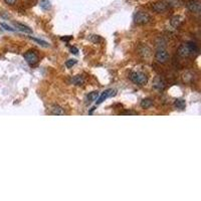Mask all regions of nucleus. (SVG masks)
I'll use <instances>...</instances> for the list:
<instances>
[{"mask_svg":"<svg viewBox=\"0 0 201 201\" xmlns=\"http://www.w3.org/2000/svg\"><path fill=\"white\" fill-rule=\"evenodd\" d=\"M130 80L133 81L134 84L139 85H145L148 83V77L143 72H139V71H134L131 72Z\"/></svg>","mask_w":201,"mask_h":201,"instance_id":"1","label":"nucleus"},{"mask_svg":"<svg viewBox=\"0 0 201 201\" xmlns=\"http://www.w3.org/2000/svg\"><path fill=\"white\" fill-rule=\"evenodd\" d=\"M134 21H135V23L139 24V25L147 24L151 21V16L146 12L138 11L134 16Z\"/></svg>","mask_w":201,"mask_h":201,"instance_id":"2","label":"nucleus"},{"mask_svg":"<svg viewBox=\"0 0 201 201\" xmlns=\"http://www.w3.org/2000/svg\"><path fill=\"white\" fill-rule=\"evenodd\" d=\"M23 57L26 61V62L29 64V65H34L38 62L39 61V57H38V54H36L34 50H28L26 51L25 54H23Z\"/></svg>","mask_w":201,"mask_h":201,"instance_id":"3","label":"nucleus"},{"mask_svg":"<svg viewBox=\"0 0 201 201\" xmlns=\"http://www.w3.org/2000/svg\"><path fill=\"white\" fill-rule=\"evenodd\" d=\"M155 58H156V61L159 62V64H166V62H168V61H169V58H170V55L168 54L167 50L161 48L157 50L156 54H155Z\"/></svg>","mask_w":201,"mask_h":201,"instance_id":"4","label":"nucleus"},{"mask_svg":"<svg viewBox=\"0 0 201 201\" xmlns=\"http://www.w3.org/2000/svg\"><path fill=\"white\" fill-rule=\"evenodd\" d=\"M168 8H169V6L167 5V3L164 1H158L156 3H154L152 5V9L157 13H163L165 12L166 10H168Z\"/></svg>","mask_w":201,"mask_h":201,"instance_id":"5","label":"nucleus"},{"mask_svg":"<svg viewBox=\"0 0 201 201\" xmlns=\"http://www.w3.org/2000/svg\"><path fill=\"white\" fill-rule=\"evenodd\" d=\"M177 54L181 57H190V55H192V52H191L190 48H189L188 44L187 43L181 44L179 47V48H178Z\"/></svg>","mask_w":201,"mask_h":201,"instance_id":"6","label":"nucleus"},{"mask_svg":"<svg viewBox=\"0 0 201 201\" xmlns=\"http://www.w3.org/2000/svg\"><path fill=\"white\" fill-rule=\"evenodd\" d=\"M187 8L193 13H199L201 10V5L198 0H190L187 2Z\"/></svg>","mask_w":201,"mask_h":201,"instance_id":"7","label":"nucleus"},{"mask_svg":"<svg viewBox=\"0 0 201 201\" xmlns=\"http://www.w3.org/2000/svg\"><path fill=\"white\" fill-rule=\"evenodd\" d=\"M153 88L157 91H163L166 88V83L164 81L163 78L160 77H156L153 81Z\"/></svg>","mask_w":201,"mask_h":201,"instance_id":"8","label":"nucleus"},{"mask_svg":"<svg viewBox=\"0 0 201 201\" xmlns=\"http://www.w3.org/2000/svg\"><path fill=\"white\" fill-rule=\"evenodd\" d=\"M183 23H184V18L180 15H174L170 19V24L171 26H173L174 28L180 27Z\"/></svg>","mask_w":201,"mask_h":201,"instance_id":"9","label":"nucleus"},{"mask_svg":"<svg viewBox=\"0 0 201 201\" xmlns=\"http://www.w3.org/2000/svg\"><path fill=\"white\" fill-rule=\"evenodd\" d=\"M116 95V91H115V90H107V91H105L104 93L101 95V97L99 98V100L97 102V105L102 104L105 100H106V99H108L109 97H113V95Z\"/></svg>","mask_w":201,"mask_h":201,"instance_id":"10","label":"nucleus"},{"mask_svg":"<svg viewBox=\"0 0 201 201\" xmlns=\"http://www.w3.org/2000/svg\"><path fill=\"white\" fill-rule=\"evenodd\" d=\"M50 114L54 115V116H64L65 113L64 110L61 106H58V105H52L50 107Z\"/></svg>","mask_w":201,"mask_h":201,"instance_id":"11","label":"nucleus"},{"mask_svg":"<svg viewBox=\"0 0 201 201\" xmlns=\"http://www.w3.org/2000/svg\"><path fill=\"white\" fill-rule=\"evenodd\" d=\"M71 84L75 85H78V87H81L85 84V78L83 75H75V77L71 78Z\"/></svg>","mask_w":201,"mask_h":201,"instance_id":"12","label":"nucleus"},{"mask_svg":"<svg viewBox=\"0 0 201 201\" xmlns=\"http://www.w3.org/2000/svg\"><path fill=\"white\" fill-rule=\"evenodd\" d=\"M174 106L179 110H184L186 107V102L183 99H176L175 102H174Z\"/></svg>","mask_w":201,"mask_h":201,"instance_id":"13","label":"nucleus"},{"mask_svg":"<svg viewBox=\"0 0 201 201\" xmlns=\"http://www.w3.org/2000/svg\"><path fill=\"white\" fill-rule=\"evenodd\" d=\"M98 98H99V92L98 91L92 92V93H90L87 95V103H93Z\"/></svg>","mask_w":201,"mask_h":201,"instance_id":"14","label":"nucleus"},{"mask_svg":"<svg viewBox=\"0 0 201 201\" xmlns=\"http://www.w3.org/2000/svg\"><path fill=\"white\" fill-rule=\"evenodd\" d=\"M140 106L143 109H149L153 106V101L151 99H143L140 103Z\"/></svg>","mask_w":201,"mask_h":201,"instance_id":"15","label":"nucleus"},{"mask_svg":"<svg viewBox=\"0 0 201 201\" xmlns=\"http://www.w3.org/2000/svg\"><path fill=\"white\" fill-rule=\"evenodd\" d=\"M14 25L16 26V28H18L19 30L23 31V32H27V33H31L32 32V29L29 28L28 26H26L24 24H21V23H14Z\"/></svg>","mask_w":201,"mask_h":201,"instance_id":"16","label":"nucleus"},{"mask_svg":"<svg viewBox=\"0 0 201 201\" xmlns=\"http://www.w3.org/2000/svg\"><path fill=\"white\" fill-rule=\"evenodd\" d=\"M39 5H40V8L43 9V10H49L51 8V4L49 0H41Z\"/></svg>","mask_w":201,"mask_h":201,"instance_id":"17","label":"nucleus"},{"mask_svg":"<svg viewBox=\"0 0 201 201\" xmlns=\"http://www.w3.org/2000/svg\"><path fill=\"white\" fill-rule=\"evenodd\" d=\"M187 44H188V47L190 48L191 52H192V54H197L199 52V48H198V47H197V44L195 43V42L189 41V42H187Z\"/></svg>","mask_w":201,"mask_h":201,"instance_id":"18","label":"nucleus"},{"mask_svg":"<svg viewBox=\"0 0 201 201\" xmlns=\"http://www.w3.org/2000/svg\"><path fill=\"white\" fill-rule=\"evenodd\" d=\"M164 1L167 3V5L169 6V8L170 7H177V6L180 5V0H164Z\"/></svg>","mask_w":201,"mask_h":201,"instance_id":"19","label":"nucleus"},{"mask_svg":"<svg viewBox=\"0 0 201 201\" xmlns=\"http://www.w3.org/2000/svg\"><path fill=\"white\" fill-rule=\"evenodd\" d=\"M88 39H90L92 42H94V43H99V42H101L102 40H103L100 35H95V34L90 35L88 36Z\"/></svg>","mask_w":201,"mask_h":201,"instance_id":"20","label":"nucleus"},{"mask_svg":"<svg viewBox=\"0 0 201 201\" xmlns=\"http://www.w3.org/2000/svg\"><path fill=\"white\" fill-rule=\"evenodd\" d=\"M32 40H34L35 42H37V43H39L41 45V47H49V44H48V42H47V41H44V40H42V39H38V38H35V37H32V36H29Z\"/></svg>","mask_w":201,"mask_h":201,"instance_id":"21","label":"nucleus"},{"mask_svg":"<svg viewBox=\"0 0 201 201\" xmlns=\"http://www.w3.org/2000/svg\"><path fill=\"white\" fill-rule=\"evenodd\" d=\"M77 62H78L77 59H68V61L65 62V67H67L68 68H71L74 67Z\"/></svg>","mask_w":201,"mask_h":201,"instance_id":"22","label":"nucleus"},{"mask_svg":"<svg viewBox=\"0 0 201 201\" xmlns=\"http://www.w3.org/2000/svg\"><path fill=\"white\" fill-rule=\"evenodd\" d=\"M1 26L2 27H4L6 30H9V31H15V29L14 28H11L10 26H8L7 24H5V23H1Z\"/></svg>","mask_w":201,"mask_h":201,"instance_id":"23","label":"nucleus"},{"mask_svg":"<svg viewBox=\"0 0 201 201\" xmlns=\"http://www.w3.org/2000/svg\"><path fill=\"white\" fill-rule=\"evenodd\" d=\"M71 54H78V49L77 47H71Z\"/></svg>","mask_w":201,"mask_h":201,"instance_id":"24","label":"nucleus"},{"mask_svg":"<svg viewBox=\"0 0 201 201\" xmlns=\"http://www.w3.org/2000/svg\"><path fill=\"white\" fill-rule=\"evenodd\" d=\"M4 1H5L6 4H8V5H13V4H15L16 0H4Z\"/></svg>","mask_w":201,"mask_h":201,"instance_id":"25","label":"nucleus"},{"mask_svg":"<svg viewBox=\"0 0 201 201\" xmlns=\"http://www.w3.org/2000/svg\"><path fill=\"white\" fill-rule=\"evenodd\" d=\"M71 38H72V36H64V37H61V39L62 41H70Z\"/></svg>","mask_w":201,"mask_h":201,"instance_id":"26","label":"nucleus"},{"mask_svg":"<svg viewBox=\"0 0 201 201\" xmlns=\"http://www.w3.org/2000/svg\"><path fill=\"white\" fill-rule=\"evenodd\" d=\"M123 115H137L136 112H132V111H126L124 112Z\"/></svg>","mask_w":201,"mask_h":201,"instance_id":"27","label":"nucleus"},{"mask_svg":"<svg viewBox=\"0 0 201 201\" xmlns=\"http://www.w3.org/2000/svg\"><path fill=\"white\" fill-rule=\"evenodd\" d=\"M1 32H2V29H1V28H0V33H1Z\"/></svg>","mask_w":201,"mask_h":201,"instance_id":"28","label":"nucleus"}]
</instances>
